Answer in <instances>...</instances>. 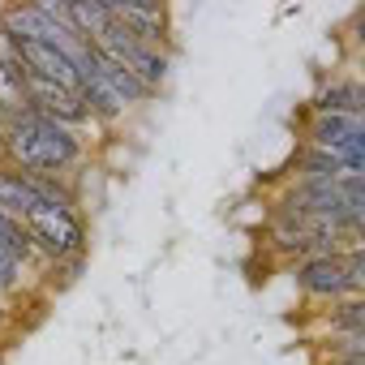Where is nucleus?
Instances as JSON below:
<instances>
[{"instance_id": "nucleus-1", "label": "nucleus", "mask_w": 365, "mask_h": 365, "mask_svg": "<svg viewBox=\"0 0 365 365\" xmlns=\"http://www.w3.org/2000/svg\"><path fill=\"white\" fill-rule=\"evenodd\" d=\"M82 133L65 129L61 120L22 108L9 120L5 138V168L14 172H39V176H69V168L82 163Z\"/></svg>"}, {"instance_id": "nucleus-2", "label": "nucleus", "mask_w": 365, "mask_h": 365, "mask_svg": "<svg viewBox=\"0 0 365 365\" xmlns=\"http://www.w3.org/2000/svg\"><path fill=\"white\" fill-rule=\"evenodd\" d=\"M26 237H31V250L43 254L52 267L56 262H69V258H86V220L78 211H65V207H35L26 220H22Z\"/></svg>"}, {"instance_id": "nucleus-3", "label": "nucleus", "mask_w": 365, "mask_h": 365, "mask_svg": "<svg viewBox=\"0 0 365 365\" xmlns=\"http://www.w3.org/2000/svg\"><path fill=\"white\" fill-rule=\"evenodd\" d=\"M95 52H99L103 61H112V65L129 69L133 78H142L150 91H159V86L168 82V69H172V56H168V52H159V48H150V43L133 39V35H129L125 26H116V22L95 39Z\"/></svg>"}, {"instance_id": "nucleus-4", "label": "nucleus", "mask_w": 365, "mask_h": 365, "mask_svg": "<svg viewBox=\"0 0 365 365\" xmlns=\"http://www.w3.org/2000/svg\"><path fill=\"white\" fill-rule=\"evenodd\" d=\"M305 146L331 150L344 159L348 172L365 168V116H314L305 120Z\"/></svg>"}, {"instance_id": "nucleus-5", "label": "nucleus", "mask_w": 365, "mask_h": 365, "mask_svg": "<svg viewBox=\"0 0 365 365\" xmlns=\"http://www.w3.org/2000/svg\"><path fill=\"white\" fill-rule=\"evenodd\" d=\"M292 284L305 301H318V305H339L348 297H361L348 279V267H344V254L335 258H301L292 267Z\"/></svg>"}, {"instance_id": "nucleus-6", "label": "nucleus", "mask_w": 365, "mask_h": 365, "mask_svg": "<svg viewBox=\"0 0 365 365\" xmlns=\"http://www.w3.org/2000/svg\"><path fill=\"white\" fill-rule=\"evenodd\" d=\"M116 26H125L133 39L159 48L172 56V22H168V5H155V0H103Z\"/></svg>"}, {"instance_id": "nucleus-7", "label": "nucleus", "mask_w": 365, "mask_h": 365, "mask_svg": "<svg viewBox=\"0 0 365 365\" xmlns=\"http://www.w3.org/2000/svg\"><path fill=\"white\" fill-rule=\"evenodd\" d=\"M314 116H365V86L356 73H322L318 91L309 99Z\"/></svg>"}, {"instance_id": "nucleus-8", "label": "nucleus", "mask_w": 365, "mask_h": 365, "mask_svg": "<svg viewBox=\"0 0 365 365\" xmlns=\"http://www.w3.org/2000/svg\"><path fill=\"white\" fill-rule=\"evenodd\" d=\"M35 211V194L26 185V176L14 168H0V215L9 220H26Z\"/></svg>"}, {"instance_id": "nucleus-9", "label": "nucleus", "mask_w": 365, "mask_h": 365, "mask_svg": "<svg viewBox=\"0 0 365 365\" xmlns=\"http://www.w3.org/2000/svg\"><path fill=\"white\" fill-rule=\"evenodd\" d=\"M69 22H73V31H78L86 43H95V39L112 26V14H108L103 0H69Z\"/></svg>"}, {"instance_id": "nucleus-10", "label": "nucleus", "mask_w": 365, "mask_h": 365, "mask_svg": "<svg viewBox=\"0 0 365 365\" xmlns=\"http://www.w3.org/2000/svg\"><path fill=\"white\" fill-rule=\"evenodd\" d=\"M99 73L108 78V86H112V91H116V95H120L129 108H138V103H150V99L159 95V91H150L142 78H133L129 69H120V65H112V61H103V56H99Z\"/></svg>"}, {"instance_id": "nucleus-11", "label": "nucleus", "mask_w": 365, "mask_h": 365, "mask_svg": "<svg viewBox=\"0 0 365 365\" xmlns=\"http://www.w3.org/2000/svg\"><path fill=\"white\" fill-rule=\"evenodd\" d=\"M22 78H26V69H0V116L5 120H14L22 108H31L22 95Z\"/></svg>"}, {"instance_id": "nucleus-12", "label": "nucleus", "mask_w": 365, "mask_h": 365, "mask_svg": "<svg viewBox=\"0 0 365 365\" xmlns=\"http://www.w3.org/2000/svg\"><path fill=\"white\" fill-rule=\"evenodd\" d=\"M365 327V301L361 297H348L331 309V335H348V331H361Z\"/></svg>"}, {"instance_id": "nucleus-13", "label": "nucleus", "mask_w": 365, "mask_h": 365, "mask_svg": "<svg viewBox=\"0 0 365 365\" xmlns=\"http://www.w3.org/2000/svg\"><path fill=\"white\" fill-rule=\"evenodd\" d=\"M331 365L335 361H365V331H348V335H331V348H327Z\"/></svg>"}, {"instance_id": "nucleus-14", "label": "nucleus", "mask_w": 365, "mask_h": 365, "mask_svg": "<svg viewBox=\"0 0 365 365\" xmlns=\"http://www.w3.org/2000/svg\"><path fill=\"white\" fill-rule=\"evenodd\" d=\"M0 69H26L22 56H18V43H14V35L5 26H0Z\"/></svg>"}, {"instance_id": "nucleus-15", "label": "nucleus", "mask_w": 365, "mask_h": 365, "mask_svg": "<svg viewBox=\"0 0 365 365\" xmlns=\"http://www.w3.org/2000/svg\"><path fill=\"white\" fill-rule=\"evenodd\" d=\"M5 138H9V120L0 116V168H5Z\"/></svg>"}]
</instances>
